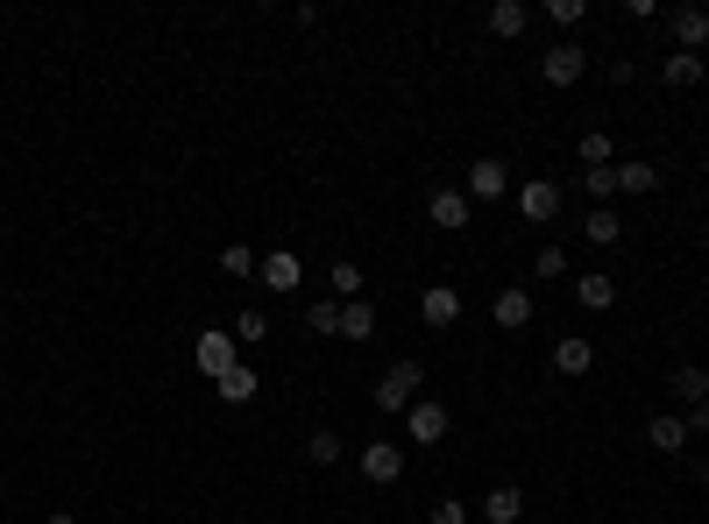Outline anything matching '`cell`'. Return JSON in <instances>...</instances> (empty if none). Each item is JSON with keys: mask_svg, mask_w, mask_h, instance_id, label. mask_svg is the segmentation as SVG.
Returning a JSON list of instances; mask_svg holds the SVG:
<instances>
[{"mask_svg": "<svg viewBox=\"0 0 709 524\" xmlns=\"http://www.w3.org/2000/svg\"><path fill=\"white\" fill-rule=\"evenodd\" d=\"M418 390H426V368H418V355H412V362H391V368H383V383H376V412H383V418H405L412 404H418Z\"/></svg>", "mask_w": 709, "mask_h": 524, "instance_id": "1", "label": "cell"}, {"mask_svg": "<svg viewBox=\"0 0 709 524\" xmlns=\"http://www.w3.org/2000/svg\"><path fill=\"white\" fill-rule=\"evenodd\" d=\"M191 362H199V376H206V383H220V376H235V368H242V340L227 334V326H214V334H199Z\"/></svg>", "mask_w": 709, "mask_h": 524, "instance_id": "2", "label": "cell"}, {"mask_svg": "<svg viewBox=\"0 0 709 524\" xmlns=\"http://www.w3.org/2000/svg\"><path fill=\"white\" fill-rule=\"evenodd\" d=\"M462 191H469V206H496V199H511V164H504V157H475Z\"/></svg>", "mask_w": 709, "mask_h": 524, "instance_id": "3", "label": "cell"}, {"mask_svg": "<svg viewBox=\"0 0 709 524\" xmlns=\"http://www.w3.org/2000/svg\"><path fill=\"white\" fill-rule=\"evenodd\" d=\"M447 433H454V412H447L440 397H418L412 412H405V439H412V446H440Z\"/></svg>", "mask_w": 709, "mask_h": 524, "instance_id": "4", "label": "cell"}, {"mask_svg": "<svg viewBox=\"0 0 709 524\" xmlns=\"http://www.w3.org/2000/svg\"><path fill=\"white\" fill-rule=\"evenodd\" d=\"M355 468H362V482H376V490H391V482L405 475V446H397V439H370V446H362V454H355Z\"/></svg>", "mask_w": 709, "mask_h": 524, "instance_id": "5", "label": "cell"}, {"mask_svg": "<svg viewBox=\"0 0 709 524\" xmlns=\"http://www.w3.org/2000/svg\"><path fill=\"white\" fill-rule=\"evenodd\" d=\"M511 199H519V212H525L532 227L561 220V185H553V178H525V185H511Z\"/></svg>", "mask_w": 709, "mask_h": 524, "instance_id": "6", "label": "cell"}, {"mask_svg": "<svg viewBox=\"0 0 709 524\" xmlns=\"http://www.w3.org/2000/svg\"><path fill=\"white\" fill-rule=\"evenodd\" d=\"M469 212H475V206H469V191H462V185H433V191H426V220H433V227H447V235H462Z\"/></svg>", "mask_w": 709, "mask_h": 524, "instance_id": "7", "label": "cell"}, {"mask_svg": "<svg viewBox=\"0 0 709 524\" xmlns=\"http://www.w3.org/2000/svg\"><path fill=\"white\" fill-rule=\"evenodd\" d=\"M582 71H589L582 43H553V50L540 57V79H546V86H582Z\"/></svg>", "mask_w": 709, "mask_h": 524, "instance_id": "8", "label": "cell"}, {"mask_svg": "<svg viewBox=\"0 0 709 524\" xmlns=\"http://www.w3.org/2000/svg\"><path fill=\"white\" fill-rule=\"evenodd\" d=\"M256 277H263V290H277V298H292V290L305 284V263L292 256V248H270V256H263V269H256Z\"/></svg>", "mask_w": 709, "mask_h": 524, "instance_id": "9", "label": "cell"}, {"mask_svg": "<svg viewBox=\"0 0 709 524\" xmlns=\"http://www.w3.org/2000/svg\"><path fill=\"white\" fill-rule=\"evenodd\" d=\"M490 319L504 326V334H519V326H532V284H504L490 305Z\"/></svg>", "mask_w": 709, "mask_h": 524, "instance_id": "10", "label": "cell"}, {"mask_svg": "<svg viewBox=\"0 0 709 524\" xmlns=\"http://www.w3.org/2000/svg\"><path fill=\"white\" fill-rule=\"evenodd\" d=\"M418 319H426L433 334H447V326L462 319V290H454V284H433L426 298H418Z\"/></svg>", "mask_w": 709, "mask_h": 524, "instance_id": "11", "label": "cell"}, {"mask_svg": "<svg viewBox=\"0 0 709 524\" xmlns=\"http://www.w3.org/2000/svg\"><path fill=\"white\" fill-rule=\"evenodd\" d=\"M660 79L674 86V92H688V86L709 79V57H696V50H667V57H660Z\"/></svg>", "mask_w": 709, "mask_h": 524, "instance_id": "12", "label": "cell"}, {"mask_svg": "<svg viewBox=\"0 0 709 524\" xmlns=\"http://www.w3.org/2000/svg\"><path fill=\"white\" fill-rule=\"evenodd\" d=\"M574 298H582V313H610V305H618V277H610V269H582V277H574Z\"/></svg>", "mask_w": 709, "mask_h": 524, "instance_id": "13", "label": "cell"}, {"mask_svg": "<svg viewBox=\"0 0 709 524\" xmlns=\"http://www.w3.org/2000/svg\"><path fill=\"white\" fill-rule=\"evenodd\" d=\"M589 368H597V340H582V334L553 340V376H589Z\"/></svg>", "mask_w": 709, "mask_h": 524, "instance_id": "14", "label": "cell"}, {"mask_svg": "<svg viewBox=\"0 0 709 524\" xmlns=\"http://www.w3.org/2000/svg\"><path fill=\"white\" fill-rule=\"evenodd\" d=\"M667 22H674V50H709V8H674Z\"/></svg>", "mask_w": 709, "mask_h": 524, "instance_id": "15", "label": "cell"}, {"mask_svg": "<svg viewBox=\"0 0 709 524\" xmlns=\"http://www.w3.org/2000/svg\"><path fill=\"white\" fill-rule=\"evenodd\" d=\"M519 517H525V490L519 482H496L483 496V524H519Z\"/></svg>", "mask_w": 709, "mask_h": 524, "instance_id": "16", "label": "cell"}, {"mask_svg": "<svg viewBox=\"0 0 709 524\" xmlns=\"http://www.w3.org/2000/svg\"><path fill=\"white\" fill-rule=\"evenodd\" d=\"M646 446H653V454H688V418L681 412H660L653 425H646Z\"/></svg>", "mask_w": 709, "mask_h": 524, "instance_id": "17", "label": "cell"}, {"mask_svg": "<svg viewBox=\"0 0 709 524\" xmlns=\"http://www.w3.org/2000/svg\"><path fill=\"white\" fill-rule=\"evenodd\" d=\"M582 241H589V248H618V241H624V220H618L610 206H589V212H582Z\"/></svg>", "mask_w": 709, "mask_h": 524, "instance_id": "18", "label": "cell"}, {"mask_svg": "<svg viewBox=\"0 0 709 524\" xmlns=\"http://www.w3.org/2000/svg\"><path fill=\"white\" fill-rule=\"evenodd\" d=\"M341 454H348V439H341L334 425H313V439H305V461H313V468H341Z\"/></svg>", "mask_w": 709, "mask_h": 524, "instance_id": "19", "label": "cell"}, {"mask_svg": "<svg viewBox=\"0 0 709 524\" xmlns=\"http://www.w3.org/2000/svg\"><path fill=\"white\" fill-rule=\"evenodd\" d=\"M525 29H532L525 0H496V8H490V36H504V43H511V36H525Z\"/></svg>", "mask_w": 709, "mask_h": 524, "instance_id": "20", "label": "cell"}, {"mask_svg": "<svg viewBox=\"0 0 709 524\" xmlns=\"http://www.w3.org/2000/svg\"><path fill=\"white\" fill-rule=\"evenodd\" d=\"M370 334H376V305L370 298L341 305V340H370Z\"/></svg>", "mask_w": 709, "mask_h": 524, "instance_id": "21", "label": "cell"}, {"mask_svg": "<svg viewBox=\"0 0 709 524\" xmlns=\"http://www.w3.org/2000/svg\"><path fill=\"white\" fill-rule=\"evenodd\" d=\"M610 170H618V191H631V199H646V191L660 185V170L639 164V157H631V164H610Z\"/></svg>", "mask_w": 709, "mask_h": 524, "instance_id": "22", "label": "cell"}, {"mask_svg": "<svg viewBox=\"0 0 709 524\" xmlns=\"http://www.w3.org/2000/svg\"><path fill=\"white\" fill-rule=\"evenodd\" d=\"M327 290H334V305H355V298H362V269L341 256V263L327 269Z\"/></svg>", "mask_w": 709, "mask_h": 524, "instance_id": "23", "label": "cell"}, {"mask_svg": "<svg viewBox=\"0 0 709 524\" xmlns=\"http://www.w3.org/2000/svg\"><path fill=\"white\" fill-rule=\"evenodd\" d=\"M220 269H227V277H242V284H248V277L263 269V256H256L248 241H227V248H220Z\"/></svg>", "mask_w": 709, "mask_h": 524, "instance_id": "24", "label": "cell"}, {"mask_svg": "<svg viewBox=\"0 0 709 524\" xmlns=\"http://www.w3.org/2000/svg\"><path fill=\"white\" fill-rule=\"evenodd\" d=\"M574 157H582V170H610V135H603V128H582Z\"/></svg>", "mask_w": 709, "mask_h": 524, "instance_id": "25", "label": "cell"}, {"mask_svg": "<svg viewBox=\"0 0 709 524\" xmlns=\"http://www.w3.org/2000/svg\"><path fill=\"white\" fill-rule=\"evenodd\" d=\"M214 397H220V404H248V397H256V368L242 362L235 376H220V383H214Z\"/></svg>", "mask_w": 709, "mask_h": 524, "instance_id": "26", "label": "cell"}, {"mask_svg": "<svg viewBox=\"0 0 709 524\" xmlns=\"http://www.w3.org/2000/svg\"><path fill=\"white\" fill-rule=\"evenodd\" d=\"M674 397L681 404H709V368H696V362L674 368Z\"/></svg>", "mask_w": 709, "mask_h": 524, "instance_id": "27", "label": "cell"}, {"mask_svg": "<svg viewBox=\"0 0 709 524\" xmlns=\"http://www.w3.org/2000/svg\"><path fill=\"white\" fill-rule=\"evenodd\" d=\"M227 334H235L242 347H248V340H263V334H270V313H263V305H242V313H235V326H227Z\"/></svg>", "mask_w": 709, "mask_h": 524, "instance_id": "28", "label": "cell"}, {"mask_svg": "<svg viewBox=\"0 0 709 524\" xmlns=\"http://www.w3.org/2000/svg\"><path fill=\"white\" fill-rule=\"evenodd\" d=\"M305 326H313V334H319V340H327V334H341V305H334V298H319V305H305Z\"/></svg>", "mask_w": 709, "mask_h": 524, "instance_id": "29", "label": "cell"}, {"mask_svg": "<svg viewBox=\"0 0 709 524\" xmlns=\"http://www.w3.org/2000/svg\"><path fill=\"white\" fill-rule=\"evenodd\" d=\"M532 277H546V284H553V277H568V248H561V241H546L540 256H532Z\"/></svg>", "mask_w": 709, "mask_h": 524, "instance_id": "30", "label": "cell"}, {"mask_svg": "<svg viewBox=\"0 0 709 524\" xmlns=\"http://www.w3.org/2000/svg\"><path fill=\"white\" fill-rule=\"evenodd\" d=\"M582 191H589V199H610V191H618V170H582Z\"/></svg>", "mask_w": 709, "mask_h": 524, "instance_id": "31", "label": "cell"}, {"mask_svg": "<svg viewBox=\"0 0 709 524\" xmlns=\"http://www.w3.org/2000/svg\"><path fill=\"white\" fill-rule=\"evenodd\" d=\"M546 14H553V22H561V29H574V22H582V14H589V0H546Z\"/></svg>", "mask_w": 709, "mask_h": 524, "instance_id": "32", "label": "cell"}, {"mask_svg": "<svg viewBox=\"0 0 709 524\" xmlns=\"http://www.w3.org/2000/svg\"><path fill=\"white\" fill-rule=\"evenodd\" d=\"M433 524H469V503L462 496H440L433 503Z\"/></svg>", "mask_w": 709, "mask_h": 524, "instance_id": "33", "label": "cell"}, {"mask_svg": "<svg viewBox=\"0 0 709 524\" xmlns=\"http://www.w3.org/2000/svg\"><path fill=\"white\" fill-rule=\"evenodd\" d=\"M681 418H688V439H702V433H709V404H688Z\"/></svg>", "mask_w": 709, "mask_h": 524, "instance_id": "34", "label": "cell"}, {"mask_svg": "<svg viewBox=\"0 0 709 524\" xmlns=\"http://www.w3.org/2000/svg\"><path fill=\"white\" fill-rule=\"evenodd\" d=\"M43 524H79V511H50V517H43Z\"/></svg>", "mask_w": 709, "mask_h": 524, "instance_id": "35", "label": "cell"}, {"mask_svg": "<svg viewBox=\"0 0 709 524\" xmlns=\"http://www.w3.org/2000/svg\"><path fill=\"white\" fill-rule=\"evenodd\" d=\"M702 248H709V227H702Z\"/></svg>", "mask_w": 709, "mask_h": 524, "instance_id": "36", "label": "cell"}]
</instances>
